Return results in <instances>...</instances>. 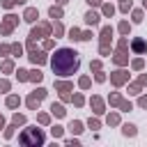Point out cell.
Instances as JSON below:
<instances>
[{"instance_id": "6da1fadb", "label": "cell", "mask_w": 147, "mask_h": 147, "mask_svg": "<svg viewBox=\"0 0 147 147\" xmlns=\"http://www.w3.org/2000/svg\"><path fill=\"white\" fill-rule=\"evenodd\" d=\"M78 64H80V60H78V53L74 48H57L53 53V57H51V67H53V71L57 76H71V74H76Z\"/></svg>"}, {"instance_id": "7a4b0ae2", "label": "cell", "mask_w": 147, "mask_h": 147, "mask_svg": "<svg viewBox=\"0 0 147 147\" xmlns=\"http://www.w3.org/2000/svg\"><path fill=\"white\" fill-rule=\"evenodd\" d=\"M21 142H23V145H41V142H44V133H41L37 126H30V129L21 136Z\"/></svg>"}, {"instance_id": "3957f363", "label": "cell", "mask_w": 147, "mask_h": 147, "mask_svg": "<svg viewBox=\"0 0 147 147\" xmlns=\"http://www.w3.org/2000/svg\"><path fill=\"white\" fill-rule=\"evenodd\" d=\"M44 96H46V90H41V87H39V90H34V92H32V96L28 99V106H30V108H37V106H39V101H41Z\"/></svg>"}, {"instance_id": "277c9868", "label": "cell", "mask_w": 147, "mask_h": 147, "mask_svg": "<svg viewBox=\"0 0 147 147\" xmlns=\"http://www.w3.org/2000/svg\"><path fill=\"white\" fill-rule=\"evenodd\" d=\"M14 23H16V16H11V14H9V16L5 18V25L0 28V32H2V34H9V32H11V28H14Z\"/></svg>"}, {"instance_id": "5b68a950", "label": "cell", "mask_w": 147, "mask_h": 147, "mask_svg": "<svg viewBox=\"0 0 147 147\" xmlns=\"http://www.w3.org/2000/svg\"><path fill=\"white\" fill-rule=\"evenodd\" d=\"M23 18H25L28 23H34V21L39 18V11H37V9H25V16H23Z\"/></svg>"}, {"instance_id": "8992f818", "label": "cell", "mask_w": 147, "mask_h": 147, "mask_svg": "<svg viewBox=\"0 0 147 147\" xmlns=\"http://www.w3.org/2000/svg\"><path fill=\"white\" fill-rule=\"evenodd\" d=\"M85 23H87V25H96V23H99V14H96V11H87V14H85Z\"/></svg>"}, {"instance_id": "52a82bcc", "label": "cell", "mask_w": 147, "mask_h": 147, "mask_svg": "<svg viewBox=\"0 0 147 147\" xmlns=\"http://www.w3.org/2000/svg\"><path fill=\"white\" fill-rule=\"evenodd\" d=\"M131 46H133V51H136V53H145V51H147V44H145L142 39H133V44H131Z\"/></svg>"}, {"instance_id": "ba28073f", "label": "cell", "mask_w": 147, "mask_h": 147, "mask_svg": "<svg viewBox=\"0 0 147 147\" xmlns=\"http://www.w3.org/2000/svg\"><path fill=\"white\" fill-rule=\"evenodd\" d=\"M30 60H32L34 64H41V62L46 60V55H44V53H30Z\"/></svg>"}, {"instance_id": "9c48e42d", "label": "cell", "mask_w": 147, "mask_h": 147, "mask_svg": "<svg viewBox=\"0 0 147 147\" xmlns=\"http://www.w3.org/2000/svg\"><path fill=\"white\" fill-rule=\"evenodd\" d=\"M51 110H53V115H55V117H64V108H62L60 103H53V106H51Z\"/></svg>"}, {"instance_id": "30bf717a", "label": "cell", "mask_w": 147, "mask_h": 147, "mask_svg": "<svg viewBox=\"0 0 147 147\" xmlns=\"http://www.w3.org/2000/svg\"><path fill=\"white\" fill-rule=\"evenodd\" d=\"M124 78H126V74H124V71H117V74L113 76V83L119 85V83H124Z\"/></svg>"}, {"instance_id": "8fae6325", "label": "cell", "mask_w": 147, "mask_h": 147, "mask_svg": "<svg viewBox=\"0 0 147 147\" xmlns=\"http://www.w3.org/2000/svg\"><path fill=\"white\" fill-rule=\"evenodd\" d=\"M92 106H94V113H103V103H101V99H92Z\"/></svg>"}, {"instance_id": "7c38bea8", "label": "cell", "mask_w": 147, "mask_h": 147, "mask_svg": "<svg viewBox=\"0 0 147 147\" xmlns=\"http://www.w3.org/2000/svg\"><path fill=\"white\" fill-rule=\"evenodd\" d=\"M46 32H48V25H39L37 30H32V34H30V37H37V34H46Z\"/></svg>"}, {"instance_id": "4fadbf2b", "label": "cell", "mask_w": 147, "mask_h": 147, "mask_svg": "<svg viewBox=\"0 0 147 147\" xmlns=\"http://www.w3.org/2000/svg\"><path fill=\"white\" fill-rule=\"evenodd\" d=\"M48 14H51V18H60V16H62V9H57V7H51V9H48Z\"/></svg>"}, {"instance_id": "5bb4252c", "label": "cell", "mask_w": 147, "mask_h": 147, "mask_svg": "<svg viewBox=\"0 0 147 147\" xmlns=\"http://www.w3.org/2000/svg\"><path fill=\"white\" fill-rule=\"evenodd\" d=\"M18 103H21V99H18V96H9V99H7V106H9V108H16Z\"/></svg>"}, {"instance_id": "9a60e30c", "label": "cell", "mask_w": 147, "mask_h": 147, "mask_svg": "<svg viewBox=\"0 0 147 147\" xmlns=\"http://www.w3.org/2000/svg\"><path fill=\"white\" fill-rule=\"evenodd\" d=\"M124 136H136V126L133 124H124Z\"/></svg>"}, {"instance_id": "2e32d148", "label": "cell", "mask_w": 147, "mask_h": 147, "mask_svg": "<svg viewBox=\"0 0 147 147\" xmlns=\"http://www.w3.org/2000/svg\"><path fill=\"white\" fill-rule=\"evenodd\" d=\"M41 76H44V74H41L39 69H37V71H30V80H37V83H39V80H41Z\"/></svg>"}, {"instance_id": "e0dca14e", "label": "cell", "mask_w": 147, "mask_h": 147, "mask_svg": "<svg viewBox=\"0 0 147 147\" xmlns=\"http://www.w3.org/2000/svg\"><path fill=\"white\" fill-rule=\"evenodd\" d=\"M69 129H71L74 133H80V131H83V124H80V122H71V126H69Z\"/></svg>"}, {"instance_id": "ac0fdd59", "label": "cell", "mask_w": 147, "mask_h": 147, "mask_svg": "<svg viewBox=\"0 0 147 147\" xmlns=\"http://www.w3.org/2000/svg\"><path fill=\"white\" fill-rule=\"evenodd\" d=\"M69 39H80V32H78L76 28H71V30H69Z\"/></svg>"}, {"instance_id": "d6986e66", "label": "cell", "mask_w": 147, "mask_h": 147, "mask_svg": "<svg viewBox=\"0 0 147 147\" xmlns=\"http://www.w3.org/2000/svg\"><path fill=\"white\" fill-rule=\"evenodd\" d=\"M55 87H57L60 92H67V90H71V85H69V83H57Z\"/></svg>"}, {"instance_id": "ffe728a7", "label": "cell", "mask_w": 147, "mask_h": 147, "mask_svg": "<svg viewBox=\"0 0 147 147\" xmlns=\"http://www.w3.org/2000/svg\"><path fill=\"white\" fill-rule=\"evenodd\" d=\"M113 11H115L113 5H103V14H106V16H113Z\"/></svg>"}, {"instance_id": "44dd1931", "label": "cell", "mask_w": 147, "mask_h": 147, "mask_svg": "<svg viewBox=\"0 0 147 147\" xmlns=\"http://www.w3.org/2000/svg\"><path fill=\"white\" fill-rule=\"evenodd\" d=\"M80 87H83V90H85V87H90V78H87V76H83V78H80Z\"/></svg>"}, {"instance_id": "7402d4cb", "label": "cell", "mask_w": 147, "mask_h": 147, "mask_svg": "<svg viewBox=\"0 0 147 147\" xmlns=\"http://www.w3.org/2000/svg\"><path fill=\"white\" fill-rule=\"evenodd\" d=\"M133 21L140 23V21H142V11H133Z\"/></svg>"}, {"instance_id": "603a6c76", "label": "cell", "mask_w": 147, "mask_h": 147, "mask_svg": "<svg viewBox=\"0 0 147 147\" xmlns=\"http://www.w3.org/2000/svg\"><path fill=\"white\" fill-rule=\"evenodd\" d=\"M119 32H122V34H129V23H122V25H119Z\"/></svg>"}, {"instance_id": "cb8c5ba5", "label": "cell", "mask_w": 147, "mask_h": 147, "mask_svg": "<svg viewBox=\"0 0 147 147\" xmlns=\"http://www.w3.org/2000/svg\"><path fill=\"white\" fill-rule=\"evenodd\" d=\"M23 122H25L23 115H14V124H23Z\"/></svg>"}, {"instance_id": "d4e9b609", "label": "cell", "mask_w": 147, "mask_h": 147, "mask_svg": "<svg viewBox=\"0 0 147 147\" xmlns=\"http://www.w3.org/2000/svg\"><path fill=\"white\" fill-rule=\"evenodd\" d=\"M14 2H18V0H2V7L9 9V7H14Z\"/></svg>"}, {"instance_id": "484cf974", "label": "cell", "mask_w": 147, "mask_h": 147, "mask_svg": "<svg viewBox=\"0 0 147 147\" xmlns=\"http://www.w3.org/2000/svg\"><path fill=\"white\" fill-rule=\"evenodd\" d=\"M124 60H126V57H124V55H122V53H117V55H115V62H117V64H122V62H124Z\"/></svg>"}, {"instance_id": "4316f807", "label": "cell", "mask_w": 147, "mask_h": 147, "mask_svg": "<svg viewBox=\"0 0 147 147\" xmlns=\"http://www.w3.org/2000/svg\"><path fill=\"white\" fill-rule=\"evenodd\" d=\"M2 69H5V71H11V69H14V64H11V62H9V60H7V62H5V64H2Z\"/></svg>"}, {"instance_id": "83f0119b", "label": "cell", "mask_w": 147, "mask_h": 147, "mask_svg": "<svg viewBox=\"0 0 147 147\" xmlns=\"http://www.w3.org/2000/svg\"><path fill=\"white\" fill-rule=\"evenodd\" d=\"M53 136L60 138V136H62V126H55V129H53Z\"/></svg>"}, {"instance_id": "f1b7e54d", "label": "cell", "mask_w": 147, "mask_h": 147, "mask_svg": "<svg viewBox=\"0 0 147 147\" xmlns=\"http://www.w3.org/2000/svg\"><path fill=\"white\" fill-rule=\"evenodd\" d=\"M133 69H142V60H136L133 62Z\"/></svg>"}, {"instance_id": "f546056e", "label": "cell", "mask_w": 147, "mask_h": 147, "mask_svg": "<svg viewBox=\"0 0 147 147\" xmlns=\"http://www.w3.org/2000/svg\"><path fill=\"white\" fill-rule=\"evenodd\" d=\"M39 122L41 124H48V115H39Z\"/></svg>"}, {"instance_id": "4dcf8cb0", "label": "cell", "mask_w": 147, "mask_h": 147, "mask_svg": "<svg viewBox=\"0 0 147 147\" xmlns=\"http://www.w3.org/2000/svg\"><path fill=\"white\" fill-rule=\"evenodd\" d=\"M140 106H145V108H147V96H142V99H140Z\"/></svg>"}, {"instance_id": "1f68e13d", "label": "cell", "mask_w": 147, "mask_h": 147, "mask_svg": "<svg viewBox=\"0 0 147 147\" xmlns=\"http://www.w3.org/2000/svg\"><path fill=\"white\" fill-rule=\"evenodd\" d=\"M2 124H5V119H2V115H0V126H2Z\"/></svg>"}, {"instance_id": "d6a6232c", "label": "cell", "mask_w": 147, "mask_h": 147, "mask_svg": "<svg viewBox=\"0 0 147 147\" xmlns=\"http://www.w3.org/2000/svg\"><path fill=\"white\" fill-rule=\"evenodd\" d=\"M57 2H60V5H64V2H67V0H57Z\"/></svg>"}, {"instance_id": "836d02e7", "label": "cell", "mask_w": 147, "mask_h": 147, "mask_svg": "<svg viewBox=\"0 0 147 147\" xmlns=\"http://www.w3.org/2000/svg\"><path fill=\"white\" fill-rule=\"evenodd\" d=\"M145 7H147V0H145Z\"/></svg>"}]
</instances>
